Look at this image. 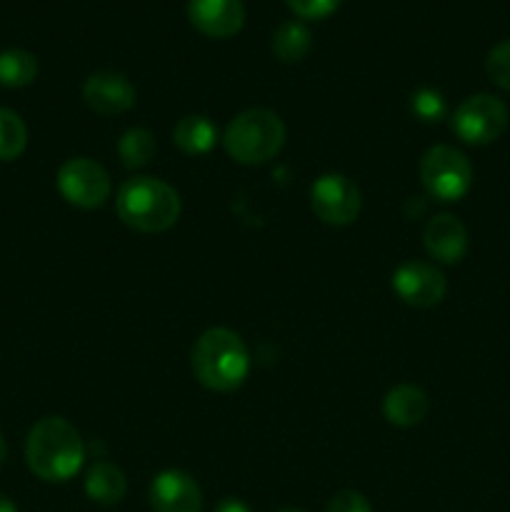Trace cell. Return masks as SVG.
Returning <instances> with one entry per match:
<instances>
[{
  "instance_id": "obj_1",
  "label": "cell",
  "mask_w": 510,
  "mask_h": 512,
  "mask_svg": "<svg viewBox=\"0 0 510 512\" xmlns=\"http://www.w3.org/2000/svg\"><path fill=\"white\" fill-rule=\"evenodd\" d=\"M30 473L48 483H65L85 460V445L78 430L63 418H43L30 428L25 440Z\"/></svg>"
},
{
  "instance_id": "obj_2",
  "label": "cell",
  "mask_w": 510,
  "mask_h": 512,
  "mask_svg": "<svg viewBox=\"0 0 510 512\" xmlns=\"http://www.w3.org/2000/svg\"><path fill=\"white\" fill-rule=\"evenodd\" d=\"M190 365L203 388L230 393L248 378L250 353L238 333L228 328H210L195 340Z\"/></svg>"
},
{
  "instance_id": "obj_3",
  "label": "cell",
  "mask_w": 510,
  "mask_h": 512,
  "mask_svg": "<svg viewBox=\"0 0 510 512\" xmlns=\"http://www.w3.org/2000/svg\"><path fill=\"white\" fill-rule=\"evenodd\" d=\"M118 218L138 233H165L180 218V198L173 185L138 175L120 185L115 198Z\"/></svg>"
},
{
  "instance_id": "obj_4",
  "label": "cell",
  "mask_w": 510,
  "mask_h": 512,
  "mask_svg": "<svg viewBox=\"0 0 510 512\" xmlns=\"http://www.w3.org/2000/svg\"><path fill=\"white\" fill-rule=\"evenodd\" d=\"M285 143V125L273 110L250 108L235 115L225 128L223 145L235 163L260 165L280 153Z\"/></svg>"
},
{
  "instance_id": "obj_5",
  "label": "cell",
  "mask_w": 510,
  "mask_h": 512,
  "mask_svg": "<svg viewBox=\"0 0 510 512\" xmlns=\"http://www.w3.org/2000/svg\"><path fill=\"white\" fill-rule=\"evenodd\" d=\"M420 183L435 200L455 203L473 185V165L453 145H433L420 158Z\"/></svg>"
},
{
  "instance_id": "obj_6",
  "label": "cell",
  "mask_w": 510,
  "mask_h": 512,
  "mask_svg": "<svg viewBox=\"0 0 510 512\" xmlns=\"http://www.w3.org/2000/svg\"><path fill=\"white\" fill-rule=\"evenodd\" d=\"M450 128L463 143L490 145L508 128V105L488 93L470 95L455 108Z\"/></svg>"
},
{
  "instance_id": "obj_7",
  "label": "cell",
  "mask_w": 510,
  "mask_h": 512,
  "mask_svg": "<svg viewBox=\"0 0 510 512\" xmlns=\"http://www.w3.org/2000/svg\"><path fill=\"white\" fill-rule=\"evenodd\" d=\"M58 190L75 208H100L110 198V175L95 160L73 158L58 170Z\"/></svg>"
},
{
  "instance_id": "obj_8",
  "label": "cell",
  "mask_w": 510,
  "mask_h": 512,
  "mask_svg": "<svg viewBox=\"0 0 510 512\" xmlns=\"http://www.w3.org/2000/svg\"><path fill=\"white\" fill-rule=\"evenodd\" d=\"M310 208L323 223L350 225L360 215V190L340 173L320 175L310 185Z\"/></svg>"
},
{
  "instance_id": "obj_9",
  "label": "cell",
  "mask_w": 510,
  "mask_h": 512,
  "mask_svg": "<svg viewBox=\"0 0 510 512\" xmlns=\"http://www.w3.org/2000/svg\"><path fill=\"white\" fill-rule=\"evenodd\" d=\"M393 290L413 308H433L448 293V280L435 265L410 260L393 273Z\"/></svg>"
},
{
  "instance_id": "obj_10",
  "label": "cell",
  "mask_w": 510,
  "mask_h": 512,
  "mask_svg": "<svg viewBox=\"0 0 510 512\" xmlns=\"http://www.w3.org/2000/svg\"><path fill=\"white\" fill-rule=\"evenodd\" d=\"M150 508L155 512H200L203 493L183 470H163L150 483Z\"/></svg>"
},
{
  "instance_id": "obj_11",
  "label": "cell",
  "mask_w": 510,
  "mask_h": 512,
  "mask_svg": "<svg viewBox=\"0 0 510 512\" xmlns=\"http://www.w3.org/2000/svg\"><path fill=\"white\" fill-rule=\"evenodd\" d=\"M188 18L208 38H233L245 25L243 0H188Z\"/></svg>"
},
{
  "instance_id": "obj_12",
  "label": "cell",
  "mask_w": 510,
  "mask_h": 512,
  "mask_svg": "<svg viewBox=\"0 0 510 512\" xmlns=\"http://www.w3.org/2000/svg\"><path fill=\"white\" fill-rule=\"evenodd\" d=\"M83 98L90 110L100 115L125 113L135 105V88L123 73L100 70L93 73L83 85Z\"/></svg>"
},
{
  "instance_id": "obj_13",
  "label": "cell",
  "mask_w": 510,
  "mask_h": 512,
  "mask_svg": "<svg viewBox=\"0 0 510 512\" xmlns=\"http://www.w3.org/2000/svg\"><path fill=\"white\" fill-rule=\"evenodd\" d=\"M423 243L430 258L445 265H455L468 253V230L455 215L440 213L425 225Z\"/></svg>"
},
{
  "instance_id": "obj_14",
  "label": "cell",
  "mask_w": 510,
  "mask_h": 512,
  "mask_svg": "<svg viewBox=\"0 0 510 512\" xmlns=\"http://www.w3.org/2000/svg\"><path fill=\"white\" fill-rule=\"evenodd\" d=\"M428 408V395L415 388V385H398L383 400L385 418H388L390 425H398V428H413V425L423 423Z\"/></svg>"
},
{
  "instance_id": "obj_15",
  "label": "cell",
  "mask_w": 510,
  "mask_h": 512,
  "mask_svg": "<svg viewBox=\"0 0 510 512\" xmlns=\"http://www.w3.org/2000/svg\"><path fill=\"white\" fill-rule=\"evenodd\" d=\"M85 493L98 505H115L128 493V480L123 470L113 463H95L85 478Z\"/></svg>"
},
{
  "instance_id": "obj_16",
  "label": "cell",
  "mask_w": 510,
  "mask_h": 512,
  "mask_svg": "<svg viewBox=\"0 0 510 512\" xmlns=\"http://www.w3.org/2000/svg\"><path fill=\"white\" fill-rule=\"evenodd\" d=\"M173 140L183 153L203 155L218 140V128L205 115H185V118L175 123Z\"/></svg>"
},
{
  "instance_id": "obj_17",
  "label": "cell",
  "mask_w": 510,
  "mask_h": 512,
  "mask_svg": "<svg viewBox=\"0 0 510 512\" xmlns=\"http://www.w3.org/2000/svg\"><path fill=\"white\" fill-rule=\"evenodd\" d=\"M38 78V58L28 50L10 48L0 53V85L3 88H25Z\"/></svg>"
},
{
  "instance_id": "obj_18",
  "label": "cell",
  "mask_w": 510,
  "mask_h": 512,
  "mask_svg": "<svg viewBox=\"0 0 510 512\" xmlns=\"http://www.w3.org/2000/svg\"><path fill=\"white\" fill-rule=\"evenodd\" d=\"M310 43H313V35L298 20H288L273 33V53L283 63H295V60L305 58Z\"/></svg>"
},
{
  "instance_id": "obj_19",
  "label": "cell",
  "mask_w": 510,
  "mask_h": 512,
  "mask_svg": "<svg viewBox=\"0 0 510 512\" xmlns=\"http://www.w3.org/2000/svg\"><path fill=\"white\" fill-rule=\"evenodd\" d=\"M118 155L128 170H138L150 163L155 155V138L150 130L145 128H130L125 130L123 138L118 140Z\"/></svg>"
},
{
  "instance_id": "obj_20",
  "label": "cell",
  "mask_w": 510,
  "mask_h": 512,
  "mask_svg": "<svg viewBox=\"0 0 510 512\" xmlns=\"http://www.w3.org/2000/svg\"><path fill=\"white\" fill-rule=\"evenodd\" d=\"M28 145V128L15 110L0 108V160H15Z\"/></svg>"
},
{
  "instance_id": "obj_21",
  "label": "cell",
  "mask_w": 510,
  "mask_h": 512,
  "mask_svg": "<svg viewBox=\"0 0 510 512\" xmlns=\"http://www.w3.org/2000/svg\"><path fill=\"white\" fill-rule=\"evenodd\" d=\"M410 108L425 123H438L445 118V98L433 88H420L418 93H413L410 98Z\"/></svg>"
},
{
  "instance_id": "obj_22",
  "label": "cell",
  "mask_w": 510,
  "mask_h": 512,
  "mask_svg": "<svg viewBox=\"0 0 510 512\" xmlns=\"http://www.w3.org/2000/svg\"><path fill=\"white\" fill-rule=\"evenodd\" d=\"M485 70L500 90L510 93V40H503L490 50L488 58H485Z\"/></svg>"
},
{
  "instance_id": "obj_23",
  "label": "cell",
  "mask_w": 510,
  "mask_h": 512,
  "mask_svg": "<svg viewBox=\"0 0 510 512\" xmlns=\"http://www.w3.org/2000/svg\"><path fill=\"white\" fill-rule=\"evenodd\" d=\"M285 5L305 20H323L338 10L340 0H285Z\"/></svg>"
},
{
  "instance_id": "obj_24",
  "label": "cell",
  "mask_w": 510,
  "mask_h": 512,
  "mask_svg": "<svg viewBox=\"0 0 510 512\" xmlns=\"http://www.w3.org/2000/svg\"><path fill=\"white\" fill-rule=\"evenodd\" d=\"M325 512H373V508H370L365 495L355 493V490H340V493H335L330 498L328 510Z\"/></svg>"
},
{
  "instance_id": "obj_25",
  "label": "cell",
  "mask_w": 510,
  "mask_h": 512,
  "mask_svg": "<svg viewBox=\"0 0 510 512\" xmlns=\"http://www.w3.org/2000/svg\"><path fill=\"white\" fill-rule=\"evenodd\" d=\"M215 512H250V508L243 503V500L225 498V500H220L218 508H215Z\"/></svg>"
},
{
  "instance_id": "obj_26",
  "label": "cell",
  "mask_w": 510,
  "mask_h": 512,
  "mask_svg": "<svg viewBox=\"0 0 510 512\" xmlns=\"http://www.w3.org/2000/svg\"><path fill=\"white\" fill-rule=\"evenodd\" d=\"M0 512H18V508H15L13 500L5 498V495H0Z\"/></svg>"
},
{
  "instance_id": "obj_27",
  "label": "cell",
  "mask_w": 510,
  "mask_h": 512,
  "mask_svg": "<svg viewBox=\"0 0 510 512\" xmlns=\"http://www.w3.org/2000/svg\"><path fill=\"white\" fill-rule=\"evenodd\" d=\"M5 458H8V445H5L3 435H0V465L5 463Z\"/></svg>"
},
{
  "instance_id": "obj_28",
  "label": "cell",
  "mask_w": 510,
  "mask_h": 512,
  "mask_svg": "<svg viewBox=\"0 0 510 512\" xmlns=\"http://www.w3.org/2000/svg\"><path fill=\"white\" fill-rule=\"evenodd\" d=\"M278 512H305V510H300V508H285V510H278Z\"/></svg>"
}]
</instances>
